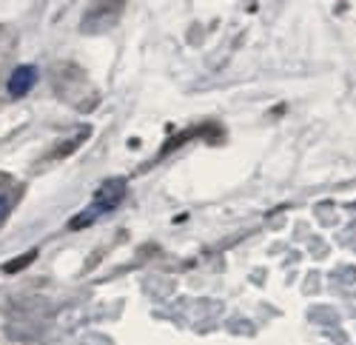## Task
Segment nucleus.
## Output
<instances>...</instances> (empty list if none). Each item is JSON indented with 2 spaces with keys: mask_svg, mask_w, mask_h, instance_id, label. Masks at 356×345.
Returning a JSON list of instances; mask_svg holds the SVG:
<instances>
[{
  "mask_svg": "<svg viewBox=\"0 0 356 345\" xmlns=\"http://www.w3.org/2000/svg\"><path fill=\"white\" fill-rule=\"evenodd\" d=\"M123 197H126V183H123V180H106V183L97 188V194H95L92 203H88L74 220H69V232H80V228L97 223L103 214H108V211H114L117 206H120Z\"/></svg>",
  "mask_w": 356,
  "mask_h": 345,
  "instance_id": "nucleus-1",
  "label": "nucleus"
},
{
  "mask_svg": "<svg viewBox=\"0 0 356 345\" xmlns=\"http://www.w3.org/2000/svg\"><path fill=\"white\" fill-rule=\"evenodd\" d=\"M126 9V0H92V6L86 9L83 15V32L86 35H97V32H106L111 29L117 20H120Z\"/></svg>",
  "mask_w": 356,
  "mask_h": 345,
  "instance_id": "nucleus-2",
  "label": "nucleus"
},
{
  "mask_svg": "<svg viewBox=\"0 0 356 345\" xmlns=\"http://www.w3.org/2000/svg\"><path fill=\"white\" fill-rule=\"evenodd\" d=\"M38 83V69L35 66H17L12 74H9V83H6V92L12 97H23L35 89Z\"/></svg>",
  "mask_w": 356,
  "mask_h": 345,
  "instance_id": "nucleus-3",
  "label": "nucleus"
},
{
  "mask_svg": "<svg viewBox=\"0 0 356 345\" xmlns=\"http://www.w3.org/2000/svg\"><path fill=\"white\" fill-rule=\"evenodd\" d=\"M35 254H38V251H29L26 257H20V260H12V263H6V271H9V274H15L17 268L29 266V263H32V260H35Z\"/></svg>",
  "mask_w": 356,
  "mask_h": 345,
  "instance_id": "nucleus-4",
  "label": "nucleus"
},
{
  "mask_svg": "<svg viewBox=\"0 0 356 345\" xmlns=\"http://www.w3.org/2000/svg\"><path fill=\"white\" fill-rule=\"evenodd\" d=\"M6 214H9V200H6L3 194H0V223L6 220Z\"/></svg>",
  "mask_w": 356,
  "mask_h": 345,
  "instance_id": "nucleus-5",
  "label": "nucleus"
}]
</instances>
